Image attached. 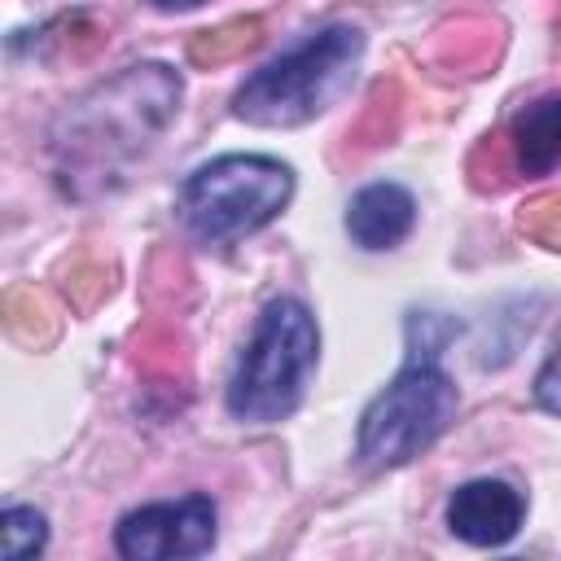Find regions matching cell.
<instances>
[{"label":"cell","instance_id":"cell-9","mask_svg":"<svg viewBox=\"0 0 561 561\" xmlns=\"http://www.w3.org/2000/svg\"><path fill=\"white\" fill-rule=\"evenodd\" d=\"M48 543V517L31 504H9L0 513V557L4 561H26L39 557Z\"/></svg>","mask_w":561,"mask_h":561},{"label":"cell","instance_id":"cell-1","mask_svg":"<svg viewBox=\"0 0 561 561\" xmlns=\"http://www.w3.org/2000/svg\"><path fill=\"white\" fill-rule=\"evenodd\" d=\"M320 364V324L302 298H272L228 377V416L241 425H276L298 412Z\"/></svg>","mask_w":561,"mask_h":561},{"label":"cell","instance_id":"cell-11","mask_svg":"<svg viewBox=\"0 0 561 561\" xmlns=\"http://www.w3.org/2000/svg\"><path fill=\"white\" fill-rule=\"evenodd\" d=\"M153 9H162V13H184V9H197L202 0H149Z\"/></svg>","mask_w":561,"mask_h":561},{"label":"cell","instance_id":"cell-2","mask_svg":"<svg viewBox=\"0 0 561 561\" xmlns=\"http://www.w3.org/2000/svg\"><path fill=\"white\" fill-rule=\"evenodd\" d=\"M364 57L359 26H324L259 66L232 96V114L254 127H302L320 118L355 79Z\"/></svg>","mask_w":561,"mask_h":561},{"label":"cell","instance_id":"cell-8","mask_svg":"<svg viewBox=\"0 0 561 561\" xmlns=\"http://www.w3.org/2000/svg\"><path fill=\"white\" fill-rule=\"evenodd\" d=\"M513 153L522 175H548L561 162V96H543L513 118Z\"/></svg>","mask_w":561,"mask_h":561},{"label":"cell","instance_id":"cell-6","mask_svg":"<svg viewBox=\"0 0 561 561\" xmlns=\"http://www.w3.org/2000/svg\"><path fill=\"white\" fill-rule=\"evenodd\" d=\"M526 522V500L504 478H473L447 500V530L473 548L508 543Z\"/></svg>","mask_w":561,"mask_h":561},{"label":"cell","instance_id":"cell-10","mask_svg":"<svg viewBox=\"0 0 561 561\" xmlns=\"http://www.w3.org/2000/svg\"><path fill=\"white\" fill-rule=\"evenodd\" d=\"M535 403H539L543 412L561 416V346L543 359V368H539V377H535Z\"/></svg>","mask_w":561,"mask_h":561},{"label":"cell","instance_id":"cell-7","mask_svg":"<svg viewBox=\"0 0 561 561\" xmlns=\"http://www.w3.org/2000/svg\"><path fill=\"white\" fill-rule=\"evenodd\" d=\"M412 228H416V197L394 180L364 184L346 202V237L368 254L394 250Z\"/></svg>","mask_w":561,"mask_h":561},{"label":"cell","instance_id":"cell-3","mask_svg":"<svg viewBox=\"0 0 561 561\" xmlns=\"http://www.w3.org/2000/svg\"><path fill=\"white\" fill-rule=\"evenodd\" d=\"M294 197V171L267 153H224L180 184V219L202 245H232L267 228Z\"/></svg>","mask_w":561,"mask_h":561},{"label":"cell","instance_id":"cell-5","mask_svg":"<svg viewBox=\"0 0 561 561\" xmlns=\"http://www.w3.org/2000/svg\"><path fill=\"white\" fill-rule=\"evenodd\" d=\"M215 535H219L215 500L206 491H188L180 500H158L123 513L114 526V548L127 561H180L210 552Z\"/></svg>","mask_w":561,"mask_h":561},{"label":"cell","instance_id":"cell-4","mask_svg":"<svg viewBox=\"0 0 561 561\" xmlns=\"http://www.w3.org/2000/svg\"><path fill=\"white\" fill-rule=\"evenodd\" d=\"M456 408H460V390L438 368V359L412 355L403 373L386 390H377L359 416V430H355L359 465L373 473L408 465L412 456L434 447V438L456 421Z\"/></svg>","mask_w":561,"mask_h":561}]
</instances>
